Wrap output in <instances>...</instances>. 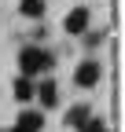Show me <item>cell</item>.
Listing matches in <instances>:
<instances>
[{"label":"cell","instance_id":"cell-1","mask_svg":"<svg viewBox=\"0 0 125 132\" xmlns=\"http://www.w3.org/2000/svg\"><path fill=\"white\" fill-rule=\"evenodd\" d=\"M52 62H55L52 52H44V48H37V44H29V48H22V52H19V70H22V77L44 73Z\"/></svg>","mask_w":125,"mask_h":132},{"label":"cell","instance_id":"cell-9","mask_svg":"<svg viewBox=\"0 0 125 132\" xmlns=\"http://www.w3.org/2000/svg\"><path fill=\"white\" fill-rule=\"evenodd\" d=\"M107 125L99 121V118H88V121H81V125H77V132H103Z\"/></svg>","mask_w":125,"mask_h":132},{"label":"cell","instance_id":"cell-3","mask_svg":"<svg viewBox=\"0 0 125 132\" xmlns=\"http://www.w3.org/2000/svg\"><path fill=\"white\" fill-rule=\"evenodd\" d=\"M96 81H99V66H96V62H81V66L74 70V85H77V88H92Z\"/></svg>","mask_w":125,"mask_h":132},{"label":"cell","instance_id":"cell-8","mask_svg":"<svg viewBox=\"0 0 125 132\" xmlns=\"http://www.w3.org/2000/svg\"><path fill=\"white\" fill-rule=\"evenodd\" d=\"M19 11L26 15V19H41V15H44V0H22Z\"/></svg>","mask_w":125,"mask_h":132},{"label":"cell","instance_id":"cell-4","mask_svg":"<svg viewBox=\"0 0 125 132\" xmlns=\"http://www.w3.org/2000/svg\"><path fill=\"white\" fill-rule=\"evenodd\" d=\"M41 128H44V118H41V114L37 110H22L11 132H41Z\"/></svg>","mask_w":125,"mask_h":132},{"label":"cell","instance_id":"cell-7","mask_svg":"<svg viewBox=\"0 0 125 132\" xmlns=\"http://www.w3.org/2000/svg\"><path fill=\"white\" fill-rule=\"evenodd\" d=\"M88 118H92V110H88L85 103H77V106H70V114H66V125H74V128H77V125L88 121Z\"/></svg>","mask_w":125,"mask_h":132},{"label":"cell","instance_id":"cell-5","mask_svg":"<svg viewBox=\"0 0 125 132\" xmlns=\"http://www.w3.org/2000/svg\"><path fill=\"white\" fill-rule=\"evenodd\" d=\"M33 95H41L44 106H55L59 103V85H55V81H44L41 88H33Z\"/></svg>","mask_w":125,"mask_h":132},{"label":"cell","instance_id":"cell-6","mask_svg":"<svg viewBox=\"0 0 125 132\" xmlns=\"http://www.w3.org/2000/svg\"><path fill=\"white\" fill-rule=\"evenodd\" d=\"M15 92V99H19V103H29V99H33V81H29V77H15V85H11Z\"/></svg>","mask_w":125,"mask_h":132},{"label":"cell","instance_id":"cell-2","mask_svg":"<svg viewBox=\"0 0 125 132\" xmlns=\"http://www.w3.org/2000/svg\"><path fill=\"white\" fill-rule=\"evenodd\" d=\"M62 29L74 33V37H85V29H88V7H85V4L74 7V11L66 15V22H62Z\"/></svg>","mask_w":125,"mask_h":132}]
</instances>
